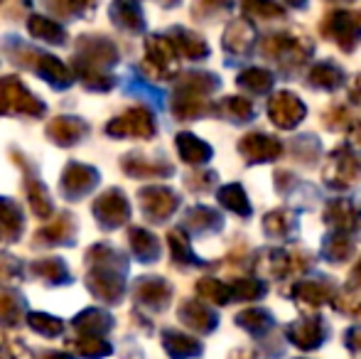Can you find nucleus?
I'll use <instances>...</instances> for the list:
<instances>
[{"label":"nucleus","mask_w":361,"mask_h":359,"mask_svg":"<svg viewBox=\"0 0 361 359\" xmlns=\"http://www.w3.org/2000/svg\"><path fill=\"white\" fill-rule=\"evenodd\" d=\"M288 8H295V10H302L307 5V0H286Z\"/></svg>","instance_id":"4"},{"label":"nucleus","mask_w":361,"mask_h":359,"mask_svg":"<svg viewBox=\"0 0 361 359\" xmlns=\"http://www.w3.org/2000/svg\"><path fill=\"white\" fill-rule=\"evenodd\" d=\"M322 32L329 39L339 42L342 49H354V44L361 39V13H354V10H334V13L324 15Z\"/></svg>","instance_id":"1"},{"label":"nucleus","mask_w":361,"mask_h":359,"mask_svg":"<svg viewBox=\"0 0 361 359\" xmlns=\"http://www.w3.org/2000/svg\"><path fill=\"white\" fill-rule=\"evenodd\" d=\"M251 39H253V28L246 20H236V23L231 25V30L226 32V44L233 49H236L238 42H241V49H246L248 44H251Z\"/></svg>","instance_id":"3"},{"label":"nucleus","mask_w":361,"mask_h":359,"mask_svg":"<svg viewBox=\"0 0 361 359\" xmlns=\"http://www.w3.org/2000/svg\"><path fill=\"white\" fill-rule=\"evenodd\" d=\"M243 3V10L246 15L251 18H258V20H273V18H283L286 8L276 0H241Z\"/></svg>","instance_id":"2"}]
</instances>
